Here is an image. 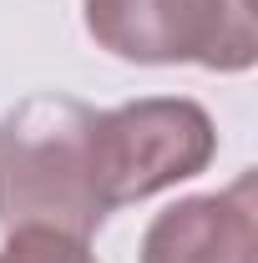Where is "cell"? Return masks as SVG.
I'll use <instances>...</instances> for the list:
<instances>
[{"label":"cell","instance_id":"6da1fadb","mask_svg":"<svg viewBox=\"0 0 258 263\" xmlns=\"http://www.w3.org/2000/svg\"><path fill=\"white\" fill-rule=\"evenodd\" d=\"M112 218L97 182V106L35 91L0 117V228L91 243Z\"/></svg>","mask_w":258,"mask_h":263},{"label":"cell","instance_id":"7a4b0ae2","mask_svg":"<svg viewBox=\"0 0 258 263\" xmlns=\"http://www.w3.org/2000/svg\"><path fill=\"white\" fill-rule=\"evenodd\" d=\"M86 35L132 66L248 71L258 61L253 0H81Z\"/></svg>","mask_w":258,"mask_h":263},{"label":"cell","instance_id":"3957f363","mask_svg":"<svg viewBox=\"0 0 258 263\" xmlns=\"http://www.w3.org/2000/svg\"><path fill=\"white\" fill-rule=\"evenodd\" d=\"M218 157V127L193 97H142L97 111V182L106 208L177 187Z\"/></svg>","mask_w":258,"mask_h":263},{"label":"cell","instance_id":"277c9868","mask_svg":"<svg viewBox=\"0 0 258 263\" xmlns=\"http://www.w3.org/2000/svg\"><path fill=\"white\" fill-rule=\"evenodd\" d=\"M137 263H258V177L238 172L218 193L177 197L142 233Z\"/></svg>","mask_w":258,"mask_h":263},{"label":"cell","instance_id":"5b68a950","mask_svg":"<svg viewBox=\"0 0 258 263\" xmlns=\"http://www.w3.org/2000/svg\"><path fill=\"white\" fill-rule=\"evenodd\" d=\"M0 263H97V253H91V243H76L61 233L21 228V233H5Z\"/></svg>","mask_w":258,"mask_h":263}]
</instances>
